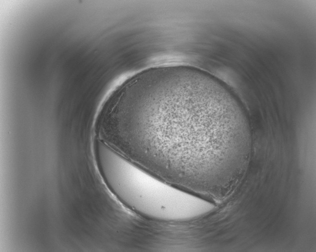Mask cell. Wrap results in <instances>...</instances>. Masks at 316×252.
Returning <instances> with one entry per match:
<instances>
[{
    "instance_id": "6da1fadb",
    "label": "cell",
    "mask_w": 316,
    "mask_h": 252,
    "mask_svg": "<svg viewBox=\"0 0 316 252\" xmlns=\"http://www.w3.org/2000/svg\"><path fill=\"white\" fill-rule=\"evenodd\" d=\"M250 130L226 86L185 66L154 68L131 77L106 100L97 124L100 140L110 148L204 198L223 194L240 178Z\"/></svg>"
},
{
    "instance_id": "7a4b0ae2",
    "label": "cell",
    "mask_w": 316,
    "mask_h": 252,
    "mask_svg": "<svg viewBox=\"0 0 316 252\" xmlns=\"http://www.w3.org/2000/svg\"><path fill=\"white\" fill-rule=\"evenodd\" d=\"M100 172L124 205L150 219L170 222L194 220L215 208L210 200L156 176L102 142L96 146Z\"/></svg>"
}]
</instances>
